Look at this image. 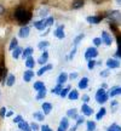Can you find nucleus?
I'll return each mask as SVG.
<instances>
[{
    "mask_svg": "<svg viewBox=\"0 0 121 131\" xmlns=\"http://www.w3.org/2000/svg\"><path fill=\"white\" fill-rule=\"evenodd\" d=\"M63 90V84H57L53 89L51 90L52 91V94H55V95H59L60 94V91Z\"/></svg>",
    "mask_w": 121,
    "mask_h": 131,
    "instance_id": "33",
    "label": "nucleus"
},
{
    "mask_svg": "<svg viewBox=\"0 0 121 131\" xmlns=\"http://www.w3.org/2000/svg\"><path fill=\"white\" fill-rule=\"evenodd\" d=\"M41 57H42V58H45V60H47V58H49V52H47V51H42Z\"/></svg>",
    "mask_w": 121,
    "mask_h": 131,
    "instance_id": "53",
    "label": "nucleus"
},
{
    "mask_svg": "<svg viewBox=\"0 0 121 131\" xmlns=\"http://www.w3.org/2000/svg\"><path fill=\"white\" fill-rule=\"evenodd\" d=\"M93 45L94 46H101L102 45V38H94L93 39Z\"/></svg>",
    "mask_w": 121,
    "mask_h": 131,
    "instance_id": "39",
    "label": "nucleus"
},
{
    "mask_svg": "<svg viewBox=\"0 0 121 131\" xmlns=\"http://www.w3.org/2000/svg\"><path fill=\"white\" fill-rule=\"evenodd\" d=\"M84 6V0H73L71 3V9L74 10H79Z\"/></svg>",
    "mask_w": 121,
    "mask_h": 131,
    "instance_id": "18",
    "label": "nucleus"
},
{
    "mask_svg": "<svg viewBox=\"0 0 121 131\" xmlns=\"http://www.w3.org/2000/svg\"><path fill=\"white\" fill-rule=\"evenodd\" d=\"M87 22L89 23H93V24H96V23H99V21H101V18L99 17H97V16H87Z\"/></svg>",
    "mask_w": 121,
    "mask_h": 131,
    "instance_id": "32",
    "label": "nucleus"
},
{
    "mask_svg": "<svg viewBox=\"0 0 121 131\" xmlns=\"http://www.w3.org/2000/svg\"><path fill=\"white\" fill-rule=\"evenodd\" d=\"M109 74H110L109 69H104L101 72V77H102V78H107V77H109Z\"/></svg>",
    "mask_w": 121,
    "mask_h": 131,
    "instance_id": "45",
    "label": "nucleus"
},
{
    "mask_svg": "<svg viewBox=\"0 0 121 131\" xmlns=\"http://www.w3.org/2000/svg\"><path fill=\"white\" fill-rule=\"evenodd\" d=\"M68 78H69V77H68V74H67V73H64V72H62V73H60L59 75H58V84H64L65 81H67V80H68Z\"/></svg>",
    "mask_w": 121,
    "mask_h": 131,
    "instance_id": "21",
    "label": "nucleus"
},
{
    "mask_svg": "<svg viewBox=\"0 0 121 131\" xmlns=\"http://www.w3.org/2000/svg\"><path fill=\"white\" fill-rule=\"evenodd\" d=\"M41 108H42V112H44V114H45V115H47V114H50V113H51V111H52V104L50 102H42Z\"/></svg>",
    "mask_w": 121,
    "mask_h": 131,
    "instance_id": "10",
    "label": "nucleus"
},
{
    "mask_svg": "<svg viewBox=\"0 0 121 131\" xmlns=\"http://www.w3.org/2000/svg\"><path fill=\"white\" fill-rule=\"evenodd\" d=\"M33 118L34 119H37L38 122H44L45 120V114H44V112H34L33 113Z\"/></svg>",
    "mask_w": 121,
    "mask_h": 131,
    "instance_id": "19",
    "label": "nucleus"
},
{
    "mask_svg": "<svg viewBox=\"0 0 121 131\" xmlns=\"http://www.w3.org/2000/svg\"><path fill=\"white\" fill-rule=\"evenodd\" d=\"M69 91H70V88H64V89L60 91V94L59 96L62 98H64V97H68V94H69Z\"/></svg>",
    "mask_w": 121,
    "mask_h": 131,
    "instance_id": "38",
    "label": "nucleus"
},
{
    "mask_svg": "<svg viewBox=\"0 0 121 131\" xmlns=\"http://www.w3.org/2000/svg\"><path fill=\"white\" fill-rule=\"evenodd\" d=\"M29 33H30V28L29 27H21V29L18 30V37L21 38H28Z\"/></svg>",
    "mask_w": 121,
    "mask_h": 131,
    "instance_id": "9",
    "label": "nucleus"
},
{
    "mask_svg": "<svg viewBox=\"0 0 121 131\" xmlns=\"http://www.w3.org/2000/svg\"><path fill=\"white\" fill-rule=\"evenodd\" d=\"M33 77H34V72H33L32 69H28V70H26V72H24L23 80L26 81V83H28V81H30V80H32Z\"/></svg>",
    "mask_w": 121,
    "mask_h": 131,
    "instance_id": "15",
    "label": "nucleus"
},
{
    "mask_svg": "<svg viewBox=\"0 0 121 131\" xmlns=\"http://www.w3.org/2000/svg\"><path fill=\"white\" fill-rule=\"evenodd\" d=\"M102 42L103 44H105L107 46H110L112 45V42H113V39H112V37H110V34L108 32H105V30H103L102 32Z\"/></svg>",
    "mask_w": 121,
    "mask_h": 131,
    "instance_id": "4",
    "label": "nucleus"
},
{
    "mask_svg": "<svg viewBox=\"0 0 121 131\" xmlns=\"http://www.w3.org/2000/svg\"><path fill=\"white\" fill-rule=\"evenodd\" d=\"M12 115H14V112H12V111H9V112L6 113V117H7V118L12 117Z\"/></svg>",
    "mask_w": 121,
    "mask_h": 131,
    "instance_id": "55",
    "label": "nucleus"
},
{
    "mask_svg": "<svg viewBox=\"0 0 121 131\" xmlns=\"http://www.w3.org/2000/svg\"><path fill=\"white\" fill-rule=\"evenodd\" d=\"M4 12H5V7H4V6H3L1 4H0V16L4 14Z\"/></svg>",
    "mask_w": 121,
    "mask_h": 131,
    "instance_id": "54",
    "label": "nucleus"
},
{
    "mask_svg": "<svg viewBox=\"0 0 121 131\" xmlns=\"http://www.w3.org/2000/svg\"><path fill=\"white\" fill-rule=\"evenodd\" d=\"M78 75H79V74H78L76 72H73V73H70L68 77H69L70 80H74V79H76V78H78Z\"/></svg>",
    "mask_w": 121,
    "mask_h": 131,
    "instance_id": "48",
    "label": "nucleus"
},
{
    "mask_svg": "<svg viewBox=\"0 0 121 131\" xmlns=\"http://www.w3.org/2000/svg\"><path fill=\"white\" fill-rule=\"evenodd\" d=\"M82 101H84V103H87L90 101V97L87 95H82Z\"/></svg>",
    "mask_w": 121,
    "mask_h": 131,
    "instance_id": "52",
    "label": "nucleus"
},
{
    "mask_svg": "<svg viewBox=\"0 0 121 131\" xmlns=\"http://www.w3.org/2000/svg\"><path fill=\"white\" fill-rule=\"evenodd\" d=\"M68 98H69V100H71V101L78 100V98H79V92H78L76 90H70L69 94H68Z\"/></svg>",
    "mask_w": 121,
    "mask_h": 131,
    "instance_id": "23",
    "label": "nucleus"
},
{
    "mask_svg": "<svg viewBox=\"0 0 121 131\" xmlns=\"http://www.w3.org/2000/svg\"><path fill=\"white\" fill-rule=\"evenodd\" d=\"M16 47H18V40H17L16 38H12V39H11V42H10V45H9V50L14 51Z\"/></svg>",
    "mask_w": 121,
    "mask_h": 131,
    "instance_id": "25",
    "label": "nucleus"
},
{
    "mask_svg": "<svg viewBox=\"0 0 121 131\" xmlns=\"http://www.w3.org/2000/svg\"><path fill=\"white\" fill-rule=\"evenodd\" d=\"M67 117L68 118H71V119H74V120H76L78 119V111L75 109V108H71V109H68L67 111Z\"/></svg>",
    "mask_w": 121,
    "mask_h": 131,
    "instance_id": "14",
    "label": "nucleus"
},
{
    "mask_svg": "<svg viewBox=\"0 0 121 131\" xmlns=\"http://www.w3.org/2000/svg\"><path fill=\"white\" fill-rule=\"evenodd\" d=\"M96 64H97V62L96 61H93V60H89V66H87V67H89L90 70H92L93 68L96 67Z\"/></svg>",
    "mask_w": 121,
    "mask_h": 131,
    "instance_id": "40",
    "label": "nucleus"
},
{
    "mask_svg": "<svg viewBox=\"0 0 121 131\" xmlns=\"http://www.w3.org/2000/svg\"><path fill=\"white\" fill-rule=\"evenodd\" d=\"M87 125V131H96V123L92 122V120H89L86 123Z\"/></svg>",
    "mask_w": 121,
    "mask_h": 131,
    "instance_id": "35",
    "label": "nucleus"
},
{
    "mask_svg": "<svg viewBox=\"0 0 121 131\" xmlns=\"http://www.w3.org/2000/svg\"><path fill=\"white\" fill-rule=\"evenodd\" d=\"M109 97H115L117 95H121V86H114L110 91H109Z\"/></svg>",
    "mask_w": 121,
    "mask_h": 131,
    "instance_id": "13",
    "label": "nucleus"
},
{
    "mask_svg": "<svg viewBox=\"0 0 121 131\" xmlns=\"http://www.w3.org/2000/svg\"><path fill=\"white\" fill-rule=\"evenodd\" d=\"M107 88H108V85L105 84V83H103V84H102V89H104V90H105V89H107Z\"/></svg>",
    "mask_w": 121,
    "mask_h": 131,
    "instance_id": "57",
    "label": "nucleus"
},
{
    "mask_svg": "<svg viewBox=\"0 0 121 131\" xmlns=\"http://www.w3.org/2000/svg\"><path fill=\"white\" fill-rule=\"evenodd\" d=\"M49 12H50V10L47 9V7H42V9L39 10V16H40L41 18H46Z\"/></svg>",
    "mask_w": 121,
    "mask_h": 131,
    "instance_id": "31",
    "label": "nucleus"
},
{
    "mask_svg": "<svg viewBox=\"0 0 121 131\" xmlns=\"http://www.w3.org/2000/svg\"><path fill=\"white\" fill-rule=\"evenodd\" d=\"M98 56V51L96 47H89L86 52H85V58L86 60H91V58H94V57Z\"/></svg>",
    "mask_w": 121,
    "mask_h": 131,
    "instance_id": "3",
    "label": "nucleus"
},
{
    "mask_svg": "<svg viewBox=\"0 0 121 131\" xmlns=\"http://www.w3.org/2000/svg\"><path fill=\"white\" fill-rule=\"evenodd\" d=\"M33 89L37 90V91H40V90L45 89V84H44L42 81H35L34 85H33Z\"/></svg>",
    "mask_w": 121,
    "mask_h": 131,
    "instance_id": "28",
    "label": "nucleus"
},
{
    "mask_svg": "<svg viewBox=\"0 0 121 131\" xmlns=\"http://www.w3.org/2000/svg\"><path fill=\"white\" fill-rule=\"evenodd\" d=\"M0 72H1V69H0Z\"/></svg>",
    "mask_w": 121,
    "mask_h": 131,
    "instance_id": "60",
    "label": "nucleus"
},
{
    "mask_svg": "<svg viewBox=\"0 0 121 131\" xmlns=\"http://www.w3.org/2000/svg\"><path fill=\"white\" fill-rule=\"evenodd\" d=\"M51 69H52V64H45V66H42L41 68L38 70L37 75H38V77H41L44 73H46V72H49V70H51Z\"/></svg>",
    "mask_w": 121,
    "mask_h": 131,
    "instance_id": "12",
    "label": "nucleus"
},
{
    "mask_svg": "<svg viewBox=\"0 0 121 131\" xmlns=\"http://www.w3.org/2000/svg\"><path fill=\"white\" fill-rule=\"evenodd\" d=\"M15 81H16V77L14 74H9L7 79H6V85L7 86H14Z\"/></svg>",
    "mask_w": 121,
    "mask_h": 131,
    "instance_id": "27",
    "label": "nucleus"
},
{
    "mask_svg": "<svg viewBox=\"0 0 121 131\" xmlns=\"http://www.w3.org/2000/svg\"><path fill=\"white\" fill-rule=\"evenodd\" d=\"M78 86H79V89H81V90L86 89V88L89 86V79H87L86 77H84V78L79 81V85H78Z\"/></svg>",
    "mask_w": 121,
    "mask_h": 131,
    "instance_id": "20",
    "label": "nucleus"
},
{
    "mask_svg": "<svg viewBox=\"0 0 121 131\" xmlns=\"http://www.w3.org/2000/svg\"><path fill=\"white\" fill-rule=\"evenodd\" d=\"M18 131H21V130H18Z\"/></svg>",
    "mask_w": 121,
    "mask_h": 131,
    "instance_id": "61",
    "label": "nucleus"
},
{
    "mask_svg": "<svg viewBox=\"0 0 121 131\" xmlns=\"http://www.w3.org/2000/svg\"><path fill=\"white\" fill-rule=\"evenodd\" d=\"M49 45H50V42L46 41V40H44V41H40L39 44H38V49L41 50V51H46V49H47Z\"/></svg>",
    "mask_w": 121,
    "mask_h": 131,
    "instance_id": "26",
    "label": "nucleus"
},
{
    "mask_svg": "<svg viewBox=\"0 0 121 131\" xmlns=\"http://www.w3.org/2000/svg\"><path fill=\"white\" fill-rule=\"evenodd\" d=\"M33 52H34V50H33L32 47H26L23 50V52H22V58H23V60H27L28 57H30L33 55Z\"/></svg>",
    "mask_w": 121,
    "mask_h": 131,
    "instance_id": "16",
    "label": "nucleus"
},
{
    "mask_svg": "<svg viewBox=\"0 0 121 131\" xmlns=\"http://www.w3.org/2000/svg\"><path fill=\"white\" fill-rule=\"evenodd\" d=\"M107 131H116V130H115V129H114V127H113L112 125H110V126H109V127L107 129Z\"/></svg>",
    "mask_w": 121,
    "mask_h": 131,
    "instance_id": "56",
    "label": "nucleus"
},
{
    "mask_svg": "<svg viewBox=\"0 0 121 131\" xmlns=\"http://www.w3.org/2000/svg\"><path fill=\"white\" fill-rule=\"evenodd\" d=\"M84 38H85V34H79V35H78V37L74 39V41H73L74 46H78V45L80 44V41H81V40H82Z\"/></svg>",
    "mask_w": 121,
    "mask_h": 131,
    "instance_id": "36",
    "label": "nucleus"
},
{
    "mask_svg": "<svg viewBox=\"0 0 121 131\" xmlns=\"http://www.w3.org/2000/svg\"><path fill=\"white\" fill-rule=\"evenodd\" d=\"M105 113H107V109H105L104 107H102L101 109H99V111H98L97 114H96V119H97V120H101L102 118H104Z\"/></svg>",
    "mask_w": 121,
    "mask_h": 131,
    "instance_id": "29",
    "label": "nucleus"
},
{
    "mask_svg": "<svg viewBox=\"0 0 121 131\" xmlns=\"http://www.w3.org/2000/svg\"><path fill=\"white\" fill-rule=\"evenodd\" d=\"M117 104H119V102H117V101H112V103H110V108H112L113 112H114V111H116Z\"/></svg>",
    "mask_w": 121,
    "mask_h": 131,
    "instance_id": "44",
    "label": "nucleus"
},
{
    "mask_svg": "<svg viewBox=\"0 0 121 131\" xmlns=\"http://www.w3.org/2000/svg\"><path fill=\"white\" fill-rule=\"evenodd\" d=\"M112 126L114 127V129H115L116 131H121V126L119 125V124H116V123H113V124H112Z\"/></svg>",
    "mask_w": 121,
    "mask_h": 131,
    "instance_id": "51",
    "label": "nucleus"
},
{
    "mask_svg": "<svg viewBox=\"0 0 121 131\" xmlns=\"http://www.w3.org/2000/svg\"><path fill=\"white\" fill-rule=\"evenodd\" d=\"M109 18L112 21H115L119 24H121V11H112L109 14Z\"/></svg>",
    "mask_w": 121,
    "mask_h": 131,
    "instance_id": "6",
    "label": "nucleus"
},
{
    "mask_svg": "<svg viewBox=\"0 0 121 131\" xmlns=\"http://www.w3.org/2000/svg\"><path fill=\"white\" fill-rule=\"evenodd\" d=\"M108 97H109V95L105 92V90L104 89H101L97 91V94H96V101H97L99 104H103V103H105L108 101Z\"/></svg>",
    "mask_w": 121,
    "mask_h": 131,
    "instance_id": "2",
    "label": "nucleus"
},
{
    "mask_svg": "<svg viewBox=\"0 0 121 131\" xmlns=\"http://www.w3.org/2000/svg\"><path fill=\"white\" fill-rule=\"evenodd\" d=\"M34 27H35L38 30L46 29V27H45V18H41L40 21H35V22H34Z\"/></svg>",
    "mask_w": 121,
    "mask_h": 131,
    "instance_id": "11",
    "label": "nucleus"
},
{
    "mask_svg": "<svg viewBox=\"0 0 121 131\" xmlns=\"http://www.w3.org/2000/svg\"><path fill=\"white\" fill-rule=\"evenodd\" d=\"M30 127H32L33 131H38L40 127H39V125H38L37 123H30Z\"/></svg>",
    "mask_w": 121,
    "mask_h": 131,
    "instance_id": "46",
    "label": "nucleus"
},
{
    "mask_svg": "<svg viewBox=\"0 0 121 131\" xmlns=\"http://www.w3.org/2000/svg\"><path fill=\"white\" fill-rule=\"evenodd\" d=\"M105 64H107V67L110 69H115V68H119L120 67V62L116 61V60H114V58H109L107 62H105Z\"/></svg>",
    "mask_w": 121,
    "mask_h": 131,
    "instance_id": "8",
    "label": "nucleus"
},
{
    "mask_svg": "<svg viewBox=\"0 0 121 131\" xmlns=\"http://www.w3.org/2000/svg\"><path fill=\"white\" fill-rule=\"evenodd\" d=\"M69 131H74V130H73V129H70V130Z\"/></svg>",
    "mask_w": 121,
    "mask_h": 131,
    "instance_id": "59",
    "label": "nucleus"
},
{
    "mask_svg": "<svg viewBox=\"0 0 121 131\" xmlns=\"http://www.w3.org/2000/svg\"><path fill=\"white\" fill-rule=\"evenodd\" d=\"M81 112H82V114H84V115L90 117V115H92V114H93V109L90 107L87 103H84V104L81 106Z\"/></svg>",
    "mask_w": 121,
    "mask_h": 131,
    "instance_id": "7",
    "label": "nucleus"
},
{
    "mask_svg": "<svg viewBox=\"0 0 121 131\" xmlns=\"http://www.w3.org/2000/svg\"><path fill=\"white\" fill-rule=\"evenodd\" d=\"M53 23H55V18H53V17H47V18L45 19V27H46V28L51 27Z\"/></svg>",
    "mask_w": 121,
    "mask_h": 131,
    "instance_id": "37",
    "label": "nucleus"
},
{
    "mask_svg": "<svg viewBox=\"0 0 121 131\" xmlns=\"http://www.w3.org/2000/svg\"><path fill=\"white\" fill-rule=\"evenodd\" d=\"M75 53H76V46H74V47H73V50L70 51L68 60H73V58H74V56H75Z\"/></svg>",
    "mask_w": 121,
    "mask_h": 131,
    "instance_id": "42",
    "label": "nucleus"
},
{
    "mask_svg": "<svg viewBox=\"0 0 121 131\" xmlns=\"http://www.w3.org/2000/svg\"><path fill=\"white\" fill-rule=\"evenodd\" d=\"M116 3L117 4H121V0H116Z\"/></svg>",
    "mask_w": 121,
    "mask_h": 131,
    "instance_id": "58",
    "label": "nucleus"
},
{
    "mask_svg": "<svg viewBox=\"0 0 121 131\" xmlns=\"http://www.w3.org/2000/svg\"><path fill=\"white\" fill-rule=\"evenodd\" d=\"M17 125H18V129L21 131H26L27 129L30 127V124H29L28 122H26V120H22V122L19 123V124H17Z\"/></svg>",
    "mask_w": 121,
    "mask_h": 131,
    "instance_id": "22",
    "label": "nucleus"
},
{
    "mask_svg": "<svg viewBox=\"0 0 121 131\" xmlns=\"http://www.w3.org/2000/svg\"><path fill=\"white\" fill-rule=\"evenodd\" d=\"M22 120H24L23 117H22V115H17V117H15V119H14V124H19Z\"/></svg>",
    "mask_w": 121,
    "mask_h": 131,
    "instance_id": "43",
    "label": "nucleus"
},
{
    "mask_svg": "<svg viewBox=\"0 0 121 131\" xmlns=\"http://www.w3.org/2000/svg\"><path fill=\"white\" fill-rule=\"evenodd\" d=\"M29 16L30 15L23 9V7H18V9L16 10V12H15V17L18 19L19 22H23V21H27L29 18Z\"/></svg>",
    "mask_w": 121,
    "mask_h": 131,
    "instance_id": "1",
    "label": "nucleus"
},
{
    "mask_svg": "<svg viewBox=\"0 0 121 131\" xmlns=\"http://www.w3.org/2000/svg\"><path fill=\"white\" fill-rule=\"evenodd\" d=\"M85 123V118L81 115V117H78V119H76V125L78 126H80V125H82Z\"/></svg>",
    "mask_w": 121,
    "mask_h": 131,
    "instance_id": "41",
    "label": "nucleus"
},
{
    "mask_svg": "<svg viewBox=\"0 0 121 131\" xmlns=\"http://www.w3.org/2000/svg\"><path fill=\"white\" fill-rule=\"evenodd\" d=\"M53 34H55V37H57V39H59V40L64 39V37H65V34H64V26L59 24V26H58V28L55 29Z\"/></svg>",
    "mask_w": 121,
    "mask_h": 131,
    "instance_id": "5",
    "label": "nucleus"
},
{
    "mask_svg": "<svg viewBox=\"0 0 121 131\" xmlns=\"http://www.w3.org/2000/svg\"><path fill=\"white\" fill-rule=\"evenodd\" d=\"M34 66H35V60H34L32 56L28 57V58L26 60V67L29 68V69H32V68H34Z\"/></svg>",
    "mask_w": 121,
    "mask_h": 131,
    "instance_id": "24",
    "label": "nucleus"
},
{
    "mask_svg": "<svg viewBox=\"0 0 121 131\" xmlns=\"http://www.w3.org/2000/svg\"><path fill=\"white\" fill-rule=\"evenodd\" d=\"M40 130H41V131H52V129L49 126V125H46V124H45V125H42V126L40 127Z\"/></svg>",
    "mask_w": 121,
    "mask_h": 131,
    "instance_id": "49",
    "label": "nucleus"
},
{
    "mask_svg": "<svg viewBox=\"0 0 121 131\" xmlns=\"http://www.w3.org/2000/svg\"><path fill=\"white\" fill-rule=\"evenodd\" d=\"M46 62H47V60H45V58H42V57H40V58L38 60V63H39L40 66H44L45 63H46Z\"/></svg>",
    "mask_w": 121,
    "mask_h": 131,
    "instance_id": "50",
    "label": "nucleus"
},
{
    "mask_svg": "<svg viewBox=\"0 0 121 131\" xmlns=\"http://www.w3.org/2000/svg\"><path fill=\"white\" fill-rule=\"evenodd\" d=\"M59 126L62 127V129H64L65 131L69 129V120H68V117H64V118H62V119H60Z\"/></svg>",
    "mask_w": 121,
    "mask_h": 131,
    "instance_id": "17",
    "label": "nucleus"
},
{
    "mask_svg": "<svg viewBox=\"0 0 121 131\" xmlns=\"http://www.w3.org/2000/svg\"><path fill=\"white\" fill-rule=\"evenodd\" d=\"M22 52L23 51H22V49H21V47H16L14 51H12V57H14L15 60H17L19 56H22Z\"/></svg>",
    "mask_w": 121,
    "mask_h": 131,
    "instance_id": "30",
    "label": "nucleus"
},
{
    "mask_svg": "<svg viewBox=\"0 0 121 131\" xmlns=\"http://www.w3.org/2000/svg\"><path fill=\"white\" fill-rule=\"evenodd\" d=\"M6 113H7V111H6V108H5V107L0 108V117H1V118L6 117Z\"/></svg>",
    "mask_w": 121,
    "mask_h": 131,
    "instance_id": "47",
    "label": "nucleus"
},
{
    "mask_svg": "<svg viewBox=\"0 0 121 131\" xmlns=\"http://www.w3.org/2000/svg\"><path fill=\"white\" fill-rule=\"evenodd\" d=\"M46 96V88L45 89H42V90H40V91H38V95H37V100L38 101H40V100H42V98Z\"/></svg>",
    "mask_w": 121,
    "mask_h": 131,
    "instance_id": "34",
    "label": "nucleus"
}]
</instances>
